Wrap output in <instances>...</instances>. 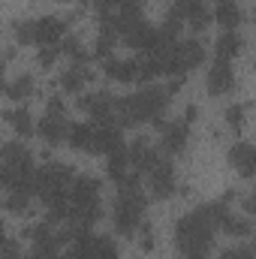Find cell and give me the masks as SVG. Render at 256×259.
<instances>
[{
  "instance_id": "cell-1",
  "label": "cell",
  "mask_w": 256,
  "mask_h": 259,
  "mask_svg": "<svg viewBox=\"0 0 256 259\" xmlns=\"http://www.w3.org/2000/svg\"><path fill=\"white\" fill-rule=\"evenodd\" d=\"M166 91L157 84H145L127 100L115 103V115H121V124H136V121H157L160 112L166 109Z\"/></svg>"
},
{
  "instance_id": "cell-2",
  "label": "cell",
  "mask_w": 256,
  "mask_h": 259,
  "mask_svg": "<svg viewBox=\"0 0 256 259\" xmlns=\"http://www.w3.org/2000/svg\"><path fill=\"white\" fill-rule=\"evenodd\" d=\"M211 223L193 211L184 220H178V229H175V241H178V250L184 259H208L211 250Z\"/></svg>"
},
{
  "instance_id": "cell-3",
  "label": "cell",
  "mask_w": 256,
  "mask_h": 259,
  "mask_svg": "<svg viewBox=\"0 0 256 259\" xmlns=\"http://www.w3.org/2000/svg\"><path fill=\"white\" fill-rule=\"evenodd\" d=\"M121 196L115 202V226L121 235H133L136 226L142 223V211H145V196L139 190V175H124L121 181Z\"/></svg>"
},
{
  "instance_id": "cell-4",
  "label": "cell",
  "mask_w": 256,
  "mask_h": 259,
  "mask_svg": "<svg viewBox=\"0 0 256 259\" xmlns=\"http://www.w3.org/2000/svg\"><path fill=\"white\" fill-rule=\"evenodd\" d=\"M202 58H205V49H202V42H196V39H187V42H175V49H172V64H169V72H172V75H184V72H190L193 66L202 64Z\"/></svg>"
},
{
  "instance_id": "cell-5",
  "label": "cell",
  "mask_w": 256,
  "mask_h": 259,
  "mask_svg": "<svg viewBox=\"0 0 256 259\" xmlns=\"http://www.w3.org/2000/svg\"><path fill=\"white\" fill-rule=\"evenodd\" d=\"M66 33V24L61 18H39V21H30V42H39V46H55L61 36Z\"/></svg>"
},
{
  "instance_id": "cell-6",
  "label": "cell",
  "mask_w": 256,
  "mask_h": 259,
  "mask_svg": "<svg viewBox=\"0 0 256 259\" xmlns=\"http://www.w3.org/2000/svg\"><path fill=\"white\" fill-rule=\"evenodd\" d=\"M148 175H151V190H154V196L169 199V196L175 193V169H172L169 160H157Z\"/></svg>"
},
{
  "instance_id": "cell-7",
  "label": "cell",
  "mask_w": 256,
  "mask_h": 259,
  "mask_svg": "<svg viewBox=\"0 0 256 259\" xmlns=\"http://www.w3.org/2000/svg\"><path fill=\"white\" fill-rule=\"evenodd\" d=\"M232 81H235V75H232L229 61H214L211 64V69H208V94L211 97H220V94L232 91Z\"/></svg>"
},
{
  "instance_id": "cell-8",
  "label": "cell",
  "mask_w": 256,
  "mask_h": 259,
  "mask_svg": "<svg viewBox=\"0 0 256 259\" xmlns=\"http://www.w3.org/2000/svg\"><path fill=\"white\" fill-rule=\"evenodd\" d=\"M124 33H127V42L130 46H136V49H145V52H151L157 42H160V30H154L151 24H145V21H133L124 27Z\"/></svg>"
},
{
  "instance_id": "cell-9",
  "label": "cell",
  "mask_w": 256,
  "mask_h": 259,
  "mask_svg": "<svg viewBox=\"0 0 256 259\" xmlns=\"http://www.w3.org/2000/svg\"><path fill=\"white\" fill-rule=\"evenodd\" d=\"M106 72L115 81H148L145 61H112V64L106 66Z\"/></svg>"
},
{
  "instance_id": "cell-10",
  "label": "cell",
  "mask_w": 256,
  "mask_h": 259,
  "mask_svg": "<svg viewBox=\"0 0 256 259\" xmlns=\"http://www.w3.org/2000/svg\"><path fill=\"white\" fill-rule=\"evenodd\" d=\"M127 157H130V166L136 169V175L151 172V169H154V163L160 160V154H157L148 142H136V145L127 151Z\"/></svg>"
},
{
  "instance_id": "cell-11",
  "label": "cell",
  "mask_w": 256,
  "mask_h": 259,
  "mask_svg": "<svg viewBox=\"0 0 256 259\" xmlns=\"http://www.w3.org/2000/svg\"><path fill=\"white\" fill-rule=\"evenodd\" d=\"M187 136H190L187 121H175V124H166V127H163V142H160V145H163L166 154H178V151H184Z\"/></svg>"
},
{
  "instance_id": "cell-12",
  "label": "cell",
  "mask_w": 256,
  "mask_h": 259,
  "mask_svg": "<svg viewBox=\"0 0 256 259\" xmlns=\"http://www.w3.org/2000/svg\"><path fill=\"white\" fill-rule=\"evenodd\" d=\"M229 163L244 175V178H250L256 169V148L250 142H241V145H235L232 151H229Z\"/></svg>"
},
{
  "instance_id": "cell-13",
  "label": "cell",
  "mask_w": 256,
  "mask_h": 259,
  "mask_svg": "<svg viewBox=\"0 0 256 259\" xmlns=\"http://www.w3.org/2000/svg\"><path fill=\"white\" fill-rule=\"evenodd\" d=\"M39 136L49 142V145H58V142H64L66 133H69V127H66L64 115H46L42 121H39Z\"/></svg>"
},
{
  "instance_id": "cell-14",
  "label": "cell",
  "mask_w": 256,
  "mask_h": 259,
  "mask_svg": "<svg viewBox=\"0 0 256 259\" xmlns=\"http://www.w3.org/2000/svg\"><path fill=\"white\" fill-rule=\"evenodd\" d=\"M69 145L78 148V151H94V142H97V127L94 124H72L66 133Z\"/></svg>"
},
{
  "instance_id": "cell-15",
  "label": "cell",
  "mask_w": 256,
  "mask_h": 259,
  "mask_svg": "<svg viewBox=\"0 0 256 259\" xmlns=\"http://www.w3.org/2000/svg\"><path fill=\"white\" fill-rule=\"evenodd\" d=\"M217 21L226 27V30H235L238 21H241V9L235 0H217Z\"/></svg>"
},
{
  "instance_id": "cell-16",
  "label": "cell",
  "mask_w": 256,
  "mask_h": 259,
  "mask_svg": "<svg viewBox=\"0 0 256 259\" xmlns=\"http://www.w3.org/2000/svg\"><path fill=\"white\" fill-rule=\"evenodd\" d=\"M238 52H241V36L235 30H226L217 42V61H232Z\"/></svg>"
},
{
  "instance_id": "cell-17",
  "label": "cell",
  "mask_w": 256,
  "mask_h": 259,
  "mask_svg": "<svg viewBox=\"0 0 256 259\" xmlns=\"http://www.w3.org/2000/svg\"><path fill=\"white\" fill-rule=\"evenodd\" d=\"M6 121L15 127V133L18 136H30L33 130H36V124H33V118H30V112L21 106V109H12V112H6Z\"/></svg>"
},
{
  "instance_id": "cell-18",
  "label": "cell",
  "mask_w": 256,
  "mask_h": 259,
  "mask_svg": "<svg viewBox=\"0 0 256 259\" xmlns=\"http://www.w3.org/2000/svg\"><path fill=\"white\" fill-rule=\"evenodd\" d=\"M91 75H88V69L81 64H75L72 69H66L64 78H61V84H64V91H69V94H75V91H81V84L88 81Z\"/></svg>"
},
{
  "instance_id": "cell-19",
  "label": "cell",
  "mask_w": 256,
  "mask_h": 259,
  "mask_svg": "<svg viewBox=\"0 0 256 259\" xmlns=\"http://www.w3.org/2000/svg\"><path fill=\"white\" fill-rule=\"evenodd\" d=\"M18 160H27V148L18 142H6L0 148V163H18Z\"/></svg>"
},
{
  "instance_id": "cell-20",
  "label": "cell",
  "mask_w": 256,
  "mask_h": 259,
  "mask_svg": "<svg viewBox=\"0 0 256 259\" xmlns=\"http://www.w3.org/2000/svg\"><path fill=\"white\" fill-rule=\"evenodd\" d=\"M30 91H33V78H30V75H21L18 81L6 84V94H9L12 100H24V97H30Z\"/></svg>"
},
{
  "instance_id": "cell-21",
  "label": "cell",
  "mask_w": 256,
  "mask_h": 259,
  "mask_svg": "<svg viewBox=\"0 0 256 259\" xmlns=\"http://www.w3.org/2000/svg\"><path fill=\"white\" fill-rule=\"evenodd\" d=\"M226 232H232V235H250V223L247 220H238V217H223V223H220Z\"/></svg>"
},
{
  "instance_id": "cell-22",
  "label": "cell",
  "mask_w": 256,
  "mask_h": 259,
  "mask_svg": "<svg viewBox=\"0 0 256 259\" xmlns=\"http://www.w3.org/2000/svg\"><path fill=\"white\" fill-rule=\"evenodd\" d=\"M27 202H30V193H18V190H15V193L9 196L6 208H9V211H24V208H27Z\"/></svg>"
},
{
  "instance_id": "cell-23",
  "label": "cell",
  "mask_w": 256,
  "mask_h": 259,
  "mask_svg": "<svg viewBox=\"0 0 256 259\" xmlns=\"http://www.w3.org/2000/svg\"><path fill=\"white\" fill-rule=\"evenodd\" d=\"M226 121L232 124V130H238L244 124V106H232V109L226 112Z\"/></svg>"
},
{
  "instance_id": "cell-24",
  "label": "cell",
  "mask_w": 256,
  "mask_h": 259,
  "mask_svg": "<svg viewBox=\"0 0 256 259\" xmlns=\"http://www.w3.org/2000/svg\"><path fill=\"white\" fill-rule=\"evenodd\" d=\"M58 55H61V52H58V46H42V52H39V61H42V66H52Z\"/></svg>"
},
{
  "instance_id": "cell-25",
  "label": "cell",
  "mask_w": 256,
  "mask_h": 259,
  "mask_svg": "<svg viewBox=\"0 0 256 259\" xmlns=\"http://www.w3.org/2000/svg\"><path fill=\"white\" fill-rule=\"evenodd\" d=\"M223 259H253V247H235V250H226Z\"/></svg>"
},
{
  "instance_id": "cell-26",
  "label": "cell",
  "mask_w": 256,
  "mask_h": 259,
  "mask_svg": "<svg viewBox=\"0 0 256 259\" xmlns=\"http://www.w3.org/2000/svg\"><path fill=\"white\" fill-rule=\"evenodd\" d=\"M9 181V169H6V163H0V184H6Z\"/></svg>"
},
{
  "instance_id": "cell-27",
  "label": "cell",
  "mask_w": 256,
  "mask_h": 259,
  "mask_svg": "<svg viewBox=\"0 0 256 259\" xmlns=\"http://www.w3.org/2000/svg\"><path fill=\"white\" fill-rule=\"evenodd\" d=\"M0 75H3V61H0Z\"/></svg>"
}]
</instances>
